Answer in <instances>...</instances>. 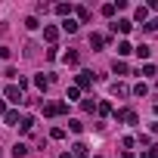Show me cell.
Wrapping results in <instances>:
<instances>
[{"instance_id":"6da1fadb","label":"cell","mask_w":158,"mask_h":158,"mask_svg":"<svg viewBox=\"0 0 158 158\" xmlns=\"http://www.w3.org/2000/svg\"><path fill=\"white\" fill-rule=\"evenodd\" d=\"M3 96H6L10 102H22V90H19V84H10V87L3 90Z\"/></svg>"},{"instance_id":"7a4b0ae2","label":"cell","mask_w":158,"mask_h":158,"mask_svg":"<svg viewBox=\"0 0 158 158\" xmlns=\"http://www.w3.org/2000/svg\"><path fill=\"white\" fill-rule=\"evenodd\" d=\"M115 118L118 121H127V124H136V112L133 109H121V112H115Z\"/></svg>"},{"instance_id":"3957f363","label":"cell","mask_w":158,"mask_h":158,"mask_svg":"<svg viewBox=\"0 0 158 158\" xmlns=\"http://www.w3.org/2000/svg\"><path fill=\"white\" fill-rule=\"evenodd\" d=\"M130 28H133V22H130V19H118V22L112 25V31H121V34H127Z\"/></svg>"},{"instance_id":"277c9868","label":"cell","mask_w":158,"mask_h":158,"mask_svg":"<svg viewBox=\"0 0 158 158\" xmlns=\"http://www.w3.org/2000/svg\"><path fill=\"white\" fill-rule=\"evenodd\" d=\"M56 37H59V28H56V25H47V28H44V40H47V44H56Z\"/></svg>"},{"instance_id":"5b68a950","label":"cell","mask_w":158,"mask_h":158,"mask_svg":"<svg viewBox=\"0 0 158 158\" xmlns=\"http://www.w3.org/2000/svg\"><path fill=\"white\" fill-rule=\"evenodd\" d=\"M71 158H87V146L84 143H74L71 146Z\"/></svg>"},{"instance_id":"8992f818","label":"cell","mask_w":158,"mask_h":158,"mask_svg":"<svg viewBox=\"0 0 158 158\" xmlns=\"http://www.w3.org/2000/svg\"><path fill=\"white\" fill-rule=\"evenodd\" d=\"M77 90H84V87H90V71H81L77 74V84H74Z\"/></svg>"},{"instance_id":"52a82bcc","label":"cell","mask_w":158,"mask_h":158,"mask_svg":"<svg viewBox=\"0 0 158 158\" xmlns=\"http://www.w3.org/2000/svg\"><path fill=\"white\" fill-rule=\"evenodd\" d=\"M133 19H136V22H149V6H136Z\"/></svg>"},{"instance_id":"ba28073f","label":"cell","mask_w":158,"mask_h":158,"mask_svg":"<svg viewBox=\"0 0 158 158\" xmlns=\"http://www.w3.org/2000/svg\"><path fill=\"white\" fill-rule=\"evenodd\" d=\"M3 121H6V127H13V124L19 121V112H16V109H10V112L3 115Z\"/></svg>"},{"instance_id":"9c48e42d","label":"cell","mask_w":158,"mask_h":158,"mask_svg":"<svg viewBox=\"0 0 158 158\" xmlns=\"http://www.w3.org/2000/svg\"><path fill=\"white\" fill-rule=\"evenodd\" d=\"M13 155H16V158H25V155H28V146H25V143H16V146H13Z\"/></svg>"},{"instance_id":"30bf717a","label":"cell","mask_w":158,"mask_h":158,"mask_svg":"<svg viewBox=\"0 0 158 158\" xmlns=\"http://www.w3.org/2000/svg\"><path fill=\"white\" fill-rule=\"evenodd\" d=\"M62 31L74 34V31H77V22H74V19H65V22H62Z\"/></svg>"},{"instance_id":"8fae6325","label":"cell","mask_w":158,"mask_h":158,"mask_svg":"<svg viewBox=\"0 0 158 158\" xmlns=\"http://www.w3.org/2000/svg\"><path fill=\"white\" fill-rule=\"evenodd\" d=\"M133 53H136V56H139V59H149V56H152V50H149V47H146V44H139V47H136V50H133Z\"/></svg>"},{"instance_id":"7c38bea8","label":"cell","mask_w":158,"mask_h":158,"mask_svg":"<svg viewBox=\"0 0 158 158\" xmlns=\"http://www.w3.org/2000/svg\"><path fill=\"white\" fill-rule=\"evenodd\" d=\"M102 44H106V37H102V34H90V47H96V50H99Z\"/></svg>"},{"instance_id":"4fadbf2b","label":"cell","mask_w":158,"mask_h":158,"mask_svg":"<svg viewBox=\"0 0 158 158\" xmlns=\"http://www.w3.org/2000/svg\"><path fill=\"white\" fill-rule=\"evenodd\" d=\"M127 53H133V47H130L127 40H121V44H118V56H127Z\"/></svg>"},{"instance_id":"5bb4252c","label":"cell","mask_w":158,"mask_h":158,"mask_svg":"<svg viewBox=\"0 0 158 158\" xmlns=\"http://www.w3.org/2000/svg\"><path fill=\"white\" fill-rule=\"evenodd\" d=\"M62 62H68V65H77V53H74V50H68V53L62 56Z\"/></svg>"},{"instance_id":"9a60e30c","label":"cell","mask_w":158,"mask_h":158,"mask_svg":"<svg viewBox=\"0 0 158 158\" xmlns=\"http://www.w3.org/2000/svg\"><path fill=\"white\" fill-rule=\"evenodd\" d=\"M71 10H74V6H71V3H59V6H56V13H59V16H68V13H71Z\"/></svg>"},{"instance_id":"2e32d148","label":"cell","mask_w":158,"mask_h":158,"mask_svg":"<svg viewBox=\"0 0 158 158\" xmlns=\"http://www.w3.org/2000/svg\"><path fill=\"white\" fill-rule=\"evenodd\" d=\"M112 68H115V74H127V65H124L121 59H115V65H112Z\"/></svg>"},{"instance_id":"e0dca14e","label":"cell","mask_w":158,"mask_h":158,"mask_svg":"<svg viewBox=\"0 0 158 158\" xmlns=\"http://www.w3.org/2000/svg\"><path fill=\"white\" fill-rule=\"evenodd\" d=\"M112 93H115V96H127V87H124V84H112Z\"/></svg>"},{"instance_id":"ac0fdd59","label":"cell","mask_w":158,"mask_h":158,"mask_svg":"<svg viewBox=\"0 0 158 158\" xmlns=\"http://www.w3.org/2000/svg\"><path fill=\"white\" fill-rule=\"evenodd\" d=\"M31 130H34V118H25L22 121V133H31Z\"/></svg>"},{"instance_id":"d6986e66","label":"cell","mask_w":158,"mask_h":158,"mask_svg":"<svg viewBox=\"0 0 158 158\" xmlns=\"http://www.w3.org/2000/svg\"><path fill=\"white\" fill-rule=\"evenodd\" d=\"M34 84H37V90H47V84H50V81H47L44 74H37V77H34Z\"/></svg>"},{"instance_id":"ffe728a7","label":"cell","mask_w":158,"mask_h":158,"mask_svg":"<svg viewBox=\"0 0 158 158\" xmlns=\"http://www.w3.org/2000/svg\"><path fill=\"white\" fill-rule=\"evenodd\" d=\"M25 28H28V31H34V28H40V25H37V19H34V16H28V19H25Z\"/></svg>"},{"instance_id":"44dd1931","label":"cell","mask_w":158,"mask_h":158,"mask_svg":"<svg viewBox=\"0 0 158 158\" xmlns=\"http://www.w3.org/2000/svg\"><path fill=\"white\" fill-rule=\"evenodd\" d=\"M77 96H81V90H77V87H68V102H74Z\"/></svg>"},{"instance_id":"7402d4cb","label":"cell","mask_w":158,"mask_h":158,"mask_svg":"<svg viewBox=\"0 0 158 158\" xmlns=\"http://www.w3.org/2000/svg\"><path fill=\"white\" fill-rule=\"evenodd\" d=\"M139 74H146V77H152V74H155V65H143V68H139Z\"/></svg>"},{"instance_id":"603a6c76","label":"cell","mask_w":158,"mask_h":158,"mask_svg":"<svg viewBox=\"0 0 158 158\" xmlns=\"http://www.w3.org/2000/svg\"><path fill=\"white\" fill-rule=\"evenodd\" d=\"M133 93H136V96H146V93H149V87H146V84H136V87H133Z\"/></svg>"},{"instance_id":"cb8c5ba5","label":"cell","mask_w":158,"mask_h":158,"mask_svg":"<svg viewBox=\"0 0 158 158\" xmlns=\"http://www.w3.org/2000/svg\"><path fill=\"white\" fill-rule=\"evenodd\" d=\"M50 136H53V139H62V136H65V130H62V127H53V130H50Z\"/></svg>"},{"instance_id":"d4e9b609","label":"cell","mask_w":158,"mask_h":158,"mask_svg":"<svg viewBox=\"0 0 158 158\" xmlns=\"http://www.w3.org/2000/svg\"><path fill=\"white\" fill-rule=\"evenodd\" d=\"M77 19H81V22H87V19H90V13H87L84 6H77Z\"/></svg>"},{"instance_id":"484cf974","label":"cell","mask_w":158,"mask_h":158,"mask_svg":"<svg viewBox=\"0 0 158 158\" xmlns=\"http://www.w3.org/2000/svg\"><path fill=\"white\" fill-rule=\"evenodd\" d=\"M102 16H115V3H106L102 6Z\"/></svg>"},{"instance_id":"4316f807","label":"cell","mask_w":158,"mask_h":158,"mask_svg":"<svg viewBox=\"0 0 158 158\" xmlns=\"http://www.w3.org/2000/svg\"><path fill=\"white\" fill-rule=\"evenodd\" d=\"M146 28H149V31H158V19H149V22H146Z\"/></svg>"},{"instance_id":"83f0119b","label":"cell","mask_w":158,"mask_h":158,"mask_svg":"<svg viewBox=\"0 0 158 158\" xmlns=\"http://www.w3.org/2000/svg\"><path fill=\"white\" fill-rule=\"evenodd\" d=\"M10 53H13L10 47H0V59H10Z\"/></svg>"},{"instance_id":"f1b7e54d","label":"cell","mask_w":158,"mask_h":158,"mask_svg":"<svg viewBox=\"0 0 158 158\" xmlns=\"http://www.w3.org/2000/svg\"><path fill=\"white\" fill-rule=\"evenodd\" d=\"M0 115H6V106H3V102H0Z\"/></svg>"},{"instance_id":"f546056e","label":"cell","mask_w":158,"mask_h":158,"mask_svg":"<svg viewBox=\"0 0 158 158\" xmlns=\"http://www.w3.org/2000/svg\"><path fill=\"white\" fill-rule=\"evenodd\" d=\"M0 155H3V152H0Z\"/></svg>"},{"instance_id":"4dcf8cb0","label":"cell","mask_w":158,"mask_h":158,"mask_svg":"<svg viewBox=\"0 0 158 158\" xmlns=\"http://www.w3.org/2000/svg\"><path fill=\"white\" fill-rule=\"evenodd\" d=\"M155 112H158V109H155Z\"/></svg>"}]
</instances>
